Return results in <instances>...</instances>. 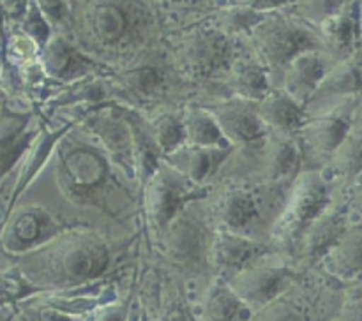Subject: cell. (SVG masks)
<instances>
[{"label":"cell","mask_w":362,"mask_h":321,"mask_svg":"<svg viewBox=\"0 0 362 321\" xmlns=\"http://www.w3.org/2000/svg\"><path fill=\"white\" fill-rule=\"evenodd\" d=\"M113 164L98 143H81L66 134L55 148L57 187L78 207L112 214V200L120 187Z\"/></svg>","instance_id":"cell-1"},{"label":"cell","mask_w":362,"mask_h":321,"mask_svg":"<svg viewBox=\"0 0 362 321\" xmlns=\"http://www.w3.org/2000/svg\"><path fill=\"white\" fill-rule=\"evenodd\" d=\"M52 243V274L64 284H87L108 270L110 247L92 229H66Z\"/></svg>","instance_id":"cell-2"},{"label":"cell","mask_w":362,"mask_h":321,"mask_svg":"<svg viewBox=\"0 0 362 321\" xmlns=\"http://www.w3.org/2000/svg\"><path fill=\"white\" fill-rule=\"evenodd\" d=\"M147 16L138 0H98L85 13V28L95 46L120 53L144 35Z\"/></svg>","instance_id":"cell-3"},{"label":"cell","mask_w":362,"mask_h":321,"mask_svg":"<svg viewBox=\"0 0 362 321\" xmlns=\"http://www.w3.org/2000/svg\"><path fill=\"white\" fill-rule=\"evenodd\" d=\"M207 194V186H198L161 161L151 178L144 183V210L148 226L163 233L170 222L187 210L191 203Z\"/></svg>","instance_id":"cell-4"},{"label":"cell","mask_w":362,"mask_h":321,"mask_svg":"<svg viewBox=\"0 0 362 321\" xmlns=\"http://www.w3.org/2000/svg\"><path fill=\"white\" fill-rule=\"evenodd\" d=\"M331 205L329 186L317 171L297 175L292 194L272 226V240L281 247L300 243L311 222Z\"/></svg>","instance_id":"cell-5"},{"label":"cell","mask_w":362,"mask_h":321,"mask_svg":"<svg viewBox=\"0 0 362 321\" xmlns=\"http://www.w3.org/2000/svg\"><path fill=\"white\" fill-rule=\"evenodd\" d=\"M253 39L260 60L269 71L281 69L299 53L306 49H317L318 39L304 25L288 20L285 16H267L265 14L253 28Z\"/></svg>","instance_id":"cell-6"},{"label":"cell","mask_w":362,"mask_h":321,"mask_svg":"<svg viewBox=\"0 0 362 321\" xmlns=\"http://www.w3.org/2000/svg\"><path fill=\"white\" fill-rule=\"evenodd\" d=\"M177 56L184 73L194 80H211L228 73L233 60L230 35L216 27H198L180 37Z\"/></svg>","instance_id":"cell-7"},{"label":"cell","mask_w":362,"mask_h":321,"mask_svg":"<svg viewBox=\"0 0 362 321\" xmlns=\"http://www.w3.org/2000/svg\"><path fill=\"white\" fill-rule=\"evenodd\" d=\"M80 119L81 126L92 134L95 143L106 152L110 159L124 169L127 176H134L133 136L127 120L124 119L119 102L108 101L85 111Z\"/></svg>","instance_id":"cell-8"},{"label":"cell","mask_w":362,"mask_h":321,"mask_svg":"<svg viewBox=\"0 0 362 321\" xmlns=\"http://www.w3.org/2000/svg\"><path fill=\"white\" fill-rule=\"evenodd\" d=\"M296 274L285 265L255 261L244 270L237 272L226 282L251 310H258L272 300L285 295Z\"/></svg>","instance_id":"cell-9"},{"label":"cell","mask_w":362,"mask_h":321,"mask_svg":"<svg viewBox=\"0 0 362 321\" xmlns=\"http://www.w3.org/2000/svg\"><path fill=\"white\" fill-rule=\"evenodd\" d=\"M64 231V222L48 208L41 205H25L7 224L4 243L13 253H28L48 246Z\"/></svg>","instance_id":"cell-10"},{"label":"cell","mask_w":362,"mask_h":321,"mask_svg":"<svg viewBox=\"0 0 362 321\" xmlns=\"http://www.w3.org/2000/svg\"><path fill=\"white\" fill-rule=\"evenodd\" d=\"M39 63H41L45 76L60 83H73L83 78L106 76L110 69L101 62H95L81 49L71 44L64 35L53 32L46 44L39 49Z\"/></svg>","instance_id":"cell-11"},{"label":"cell","mask_w":362,"mask_h":321,"mask_svg":"<svg viewBox=\"0 0 362 321\" xmlns=\"http://www.w3.org/2000/svg\"><path fill=\"white\" fill-rule=\"evenodd\" d=\"M218 120L223 134L232 147H264L269 129L258 113V101L232 97L209 108Z\"/></svg>","instance_id":"cell-12"},{"label":"cell","mask_w":362,"mask_h":321,"mask_svg":"<svg viewBox=\"0 0 362 321\" xmlns=\"http://www.w3.org/2000/svg\"><path fill=\"white\" fill-rule=\"evenodd\" d=\"M352 129V106L345 104L317 116H308L300 127L303 155L311 159H331Z\"/></svg>","instance_id":"cell-13"},{"label":"cell","mask_w":362,"mask_h":321,"mask_svg":"<svg viewBox=\"0 0 362 321\" xmlns=\"http://www.w3.org/2000/svg\"><path fill=\"white\" fill-rule=\"evenodd\" d=\"M267 247L257 240L250 238L244 233L230 231V229H218L212 235L211 246H209V256L212 263L218 268L223 279H230L237 272L244 270L255 261L265 256Z\"/></svg>","instance_id":"cell-14"},{"label":"cell","mask_w":362,"mask_h":321,"mask_svg":"<svg viewBox=\"0 0 362 321\" xmlns=\"http://www.w3.org/2000/svg\"><path fill=\"white\" fill-rule=\"evenodd\" d=\"M331 69L327 56L317 49H306L293 56L285 67H283V90L292 95L299 104L306 106L315 95L317 88L320 87L322 80L327 71Z\"/></svg>","instance_id":"cell-15"},{"label":"cell","mask_w":362,"mask_h":321,"mask_svg":"<svg viewBox=\"0 0 362 321\" xmlns=\"http://www.w3.org/2000/svg\"><path fill=\"white\" fill-rule=\"evenodd\" d=\"M166 243V253L173 261L184 267H200L205 254L209 253L207 235L204 226L197 219L189 217L187 210L177 215L168 228L163 231Z\"/></svg>","instance_id":"cell-16"},{"label":"cell","mask_w":362,"mask_h":321,"mask_svg":"<svg viewBox=\"0 0 362 321\" xmlns=\"http://www.w3.org/2000/svg\"><path fill=\"white\" fill-rule=\"evenodd\" d=\"M233 148L235 147H200V145L184 143L166 154L163 161L187 176L191 182L207 186L209 180L216 176L219 168L232 155Z\"/></svg>","instance_id":"cell-17"},{"label":"cell","mask_w":362,"mask_h":321,"mask_svg":"<svg viewBox=\"0 0 362 321\" xmlns=\"http://www.w3.org/2000/svg\"><path fill=\"white\" fill-rule=\"evenodd\" d=\"M41 123L35 126L30 113L4 109L0 115V176L13 169L37 138Z\"/></svg>","instance_id":"cell-18"},{"label":"cell","mask_w":362,"mask_h":321,"mask_svg":"<svg viewBox=\"0 0 362 321\" xmlns=\"http://www.w3.org/2000/svg\"><path fill=\"white\" fill-rule=\"evenodd\" d=\"M349 229L346 226V210L343 207L329 205L317 219L310 224L304 233L303 258L306 263L315 265L327 256L329 250L338 243L343 233Z\"/></svg>","instance_id":"cell-19"},{"label":"cell","mask_w":362,"mask_h":321,"mask_svg":"<svg viewBox=\"0 0 362 321\" xmlns=\"http://www.w3.org/2000/svg\"><path fill=\"white\" fill-rule=\"evenodd\" d=\"M258 113L269 133L283 136H297L308 119L304 106L283 88H271L258 101Z\"/></svg>","instance_id":"cell-20"},{"label":"cell","mask_w":362,"mask_h":321,"mask_svg":"<svg viewBox=\"0 0 362 321\" xmlns=\"http://www.w3.org/2000/svg\"><path fill=\"white\" fill-rule=\"evenodd\" d=\"M166 81V73L159 63L138 62L115 74L112 85L113 92H120L133 101L145 102L163 94Z\"/></svg>","instance_id":"cell-21"},{"label":"cell","mask_w":362,"mask_h":321,"mask_svg":"<svg viewBox=\"0 0 362 321\" xmlns=\"http://www.w3.org/2000/svg\"><path fill=\"white\" fill-rule=\"evenodd\" d=\"M124 119L127 120L133 136V150H134V176L138 178V183L144 187V183L151 178L152 173L163 161V154L152 136L151 123L144 116L138 115L129 106L119 104Z\"/></svg>","instance_id":"cell-22"},{"label":"cell","mask_w":362,"mask_h":321,"mask_svg":"<svg viewBox=\"0 0 362 321\" xmlns=\"http://www.w3.org/2000/svg\"><path fill=\"white\" fill-rule=\"evenodd\" d=\"M265 150V176L269 182H285L297 178L303 166V148L296 136L269 134L264 145Z\"/></svg>","instance_id":"cell-23"},{"label":"cell","mask_w":362,"mask_h":321,"mask_svg":"<svg viewBox=\"0 0 362 321\" xmlns=\"http://www.w3.org/2000/svg\"><path fill=\"white\" fill-rule=\"evenodd\" d=\"M76 126V122H69L67 126L60 127V129H49V127L42 126L41 123V129H39L37 138L34 140L32 147L28 148V152L25 154V164L21 168L20 176H18V182H16V189H14L13 198H11V205L14 203L18 196L23 193L25 189L28 187V183L34 182V178L37 176V173L45 168L46 162L52 159V155L55 154V148L59 145V141L69 133V129Z\"/></svg>","instance_id":"cell-24"},{"label":"cell","mask_w":362,"mask_h":321,"mask_svg":"<svg viewBox=\"0 0 362 321\" xmlns=\"http://www.w3.org/2000/svg\"><path fill=\"white\" fill-rule=\"evenodd\" d=\"M329 274L341 281H356L362 277V228L346 229L341 238L324 258Z\"/></svg>","instance_id":"cell-25"},{"label":"cell","mask_w":362,"mask_h":321,"mask_svg":"<svg viewBox=\"0 0 362 321\" xmlns=\"http://www.w3.org/2000/svg\"><path fill=\"white\" fill-rule=\"evenodd\" d=\"M113 85L106 81V76H90L80 81L67 83L48 101L49 109H62L69 106H87L88 109L110 101Z\"/></svg>","instance_id":"cell-26"},{"label":"cell","mask_w":362,"mask_h":321,"mask_svg":"<svg viewBox=\"0 0 362 321\" xmlns=\"http://www.w3.org/2000/svg\"><path fill=\"white\" fill-rule=\"evenodd\" d=\"M258 203L253 193L247 189H230L219 198L216 215L223 229L244 233L258 219Z\"/></svg>","instance_id":"cell-27"},{"label":"cell","mask_w":362,"mask_h":321,"mask_svg":"<svg viewBox=\"0 0 362 321\" xmlns=\"http://www.w3.org/2000/svg\"><path fill=\"white\" fill-rule=\"evenodd\" d=\"M269 73L262 60H235L228 71V87L233 97L260 101L272 88Z\"/></svg>","instance_id":"cell-28"},{"label":"cell","mask_w":362,"mask_h":321,"mask_svg":"<svg viewBox=\"0 0 362 321\" xmlns=\"http://www.w3.org/2000/svg\"><path fill=\"white\" fill-rule=\"evenodd\" d=\"M253 310L237 296L226 279H218L211 284L204 302V321H246Z\"/></svg>","instance_id":"cell-29"},{"label":"cell","mask_w":362,"mask_h":321,"mask_svg":"<svg viewBox=\"0 0 362 321\" xmlns=\"http://www.w3.org/2000/svg\"><path fill=\"white\" fill-rule=\"evenodd\" d=\"M186 143L200 147H232L212 111L204 106H189L182 113Z\"/></svg>","instance_id":"cell-30"},{"label":"cell","mask_w":362,"mask_h":321,"mask_svg":"<svg viewBox=\"0 0 362 321\" xmlns=\"http://www.w3.org/2000/svg\"><path fill=\"white\" fill-rule=\"evenodd\" d=\"M362 88V73L352 62H341L331 67L317 88L311 101L317 97H332V95H352Z\"/></svg>","instance_id":"cell-31"},{"label":"cell","mask_w":362,"mask_h":321,"mask_svg":"<svg viewBox=\"0 0 362 321\" xmlns=\"http://www.w3.org/2000/svg\"><path fill=\"white\" fill-rule=\"evenodd\" d=\"M148 123H151L152 136H154L163 157L186 143V129H184V119L180 113L163 111L148 120Z\"/></svg>","instance_id":"cell-32"},{"label":"cell","mask_w":362,"mask_h":321,"mask_svg":"<svg viewBox=\"0 0 362 321\" xmlns=\"http://www.w3.org/2000/svg\"><path fill=\"white\" fill-rule=\"evenodd\" d=\"M318 25H320L322 37L334 49H341L343 52V49H349L352 46L356 23H354V18L349 11L341 7L338 13L331 14Z\"/></svg>","instance_id":"cell-33"},{"label":"cell","mask_w":362,"mask_h":321,"mask_svg":"<svg viewBox=\"0 0 362 321\" xmlns=\"http://www.w3.org/2000/svg\"><path fill=\"white\" fill-rule=\"evenodd\" d=\"M264 16V13H258V11L251 9L250 6L235 4V6L225 7V9L218 14V20H216L218 25H216V28L225 32L226 35L243 34V32H247V34H250L251 28H253Z\"/></svg>","instance_id":"cell-34"},{"label":"cell","mask_w":362,"mask_h":321,"mask_svg":"<svg viewBox=\"0 0 362 321\" xmlns=\"http://www.w3.org/2000/svg\"><path fill=\"white\" fill-rule=\"evenodd\" d=\"M334 169L343 176L362 175V131L352 133L345 138L338 150L332 155Z\"/></svg>","instance_id":"cell-35"},{"label":"cell","mask_w":362,"mask_h":321,"mask_svg":"<svg viewBox=\"0 0 362 321\" xmlns=\"http://www.w3.org/2000/svg\"><path fill=\"white\" fill-rule=\"evenodd\" d=\"M250 321H310V316L299 302L281 295L251 314Z\"/></svg>","instance_id":"cell-36"},{"label":"cell","mask_w":362,"mask_h":321,"mask_svg":"<svg viewBox=\"0 0 362 321\" xmlns=\"http://www.w3.org/2000/svg\"><path fill=\"white\" fill-rule=\"evenodd\" d=\"M23 32L37 42L39 48H42L46 41L53 35V27L42 14L37 0H28L27 7H25Z\"/></svg>","instance_id":"cell-37"},{"label":"cell","mask_w":362,"mask_h":321,"mask_svg":"<svg viewBox=\"0 0 362 321\" xmlns=\"http://www.w3.org/2000/svg\"><path fill=\"white\" fill-rule=\"evenodd\" d=\"M39 46L37 42L34 41L32 37H28L25 32L21 34H14L11 37L9 42V52L11 55L14 56L16 60H20L21 63H28V62H34V60L39 59Z\"/></svg>","instance_id":"cell-38"},{"label":"cell","mask_w":362,"mask_h":321,"mask_svg":"<svg viewBox=\"0 0 362 321\" xmlns=\"http://www.w3.org/2000/svg\"><path fill=\"white\" fill-rule=\"evenodd\" d=\"M343 321H362V284L350 286L341 305Z\"/></svg>","instance_id":"cell-39"},{"label":"cell","mask_w":362,"mask_h":321,"mask_svg":"<svg viewBox=\"0 0 362 321\" xmlns=\"http://www.w3.org/2000/svg\"><path fill=\"white\" fill-rule=\"evenodd\" d=\"M343 7L341 0H306L304 2V14L315 21H324L331 14L338 13Z\"/></svg>","instance_id":"cell-40"},{"label":"cell","mask_w":362,"mask_h":321,"mask_svg":"<svg viewBox=\"0 0 362 321\" xmlns=\"http://www.w3.org/2000/svg\"><path fill=\"white\" fill-rule=\"evenodd\" d=\"M42 14L49 21L53 28L59 27L67 16V2L66 0H37Z\"/></svg>","instance_id":"cell-41"},{"label":"cell","mask_w":362,"mask_h":321,"mask_svg":"<svg viewBox=\"0 0 362 321\" xmlns=\"http://www.w3.org/2000/svg\"><path fill=\"white\" fill-rule=\"evenodd\" d=\"M293 2H296V0H247L244 6H250L251 9L258 11V13L269 14V13H274V11H278L279 7L290 6V4H293Z\"/></svg>","instance_id":"cell-42"},{"label":"cell","mask_w":362,"mask_h":321,"mask_svg":"<svg viewBox=\"0 0 362 321\" xmlns=\"http://www.w3.org/2000/svg\"><path fill=\"white\" fill-rule=\"evenodd\" d=\"M129 317V310L127 307L124 305H112V307H106L99 317L95 321H127Z\"/></svg>","instance_id":"cell-43"},{"label":"cell","mask_w":362,"mask_h":321,"mask_svg":"<svg viewBox=\"0 0 362 321\" xmlns=\"http://www.w3.org/2000/svg\"><path fill=\"white\" fill-rule=\"evenodd\" d=\"M163 321H194L193 316L189 314V310L182 305V303H175L168 309V313L165 314Z\"/></svg>","instance_id":"cell-44"},{"label":"cell","mask_w":362,"mask_h":321,"mask_svg":"<svg viewBox=\"0 0 362 321\" xmlns=\"http://www.w3.org/2000/svg\"><path fill=\"white\" fill-rule=\"evenodd\" d=\"M127 321H136V317H134V316H129V317H127Z\"/></svg>","instance_id":"cell-45"},{"label":"cell","mask_w":362,"mask_h":321,"mask_svg":"<svg viewBox=\"0 0 362 321\" xmlns=\"http://www.w3.org/2000/svg\"><path fill=\"white\" fill-rule=\"evenodd\" d=\"M247 0H237V4H246Z\"/></svg>","instance_id":"cell-46"},{"label":"cell","mask_w":362,"mask_h":321,"mask_svg":"<svg viewBox=\"0 0 362 321\" xmlns=\"http://www.w3.org/2000/svg\"><path fill=\"white\" fill-rule=\"evenodd\" d=\"M170 2H184V0H170Z\"/></svg>","instance_id":"cell-47"}]
</instances>
